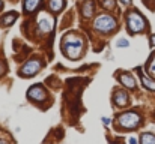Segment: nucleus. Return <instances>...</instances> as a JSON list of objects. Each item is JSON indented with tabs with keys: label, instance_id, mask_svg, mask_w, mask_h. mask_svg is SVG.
Returning a JSON list of instances; mask_svg holds the SVG:
<instances>
[{
	"label": "nucleus",
	"instance_id": "obj_14",
	"mask_svg": "<svg viewBox=\"0 0 155 144\" xmlns=\"http://www.w3.org/2000/svg\"><path fill=\"white\" fill-rule=\"evenodd\" d=\"M140 80H141V84H143L146 89L155 92V81H154V80H151L149 77H146V75H143V74H140Z\"/></svg>",
	"mask_w": 155,
	"mask_h": 144
},
{
	"label": "nucleus",
	"instance_id": "obj_10",
	"mask_svg": "<svg viewBox=\"0 0 155 144\" xmlns=\"http://www.w3.org/2000/svg\"><path fill=\"white\" fill-rule=\"evenodd\" d=\"M65 5H66V0H48V8H50L51 12H54V14L60 12L65 8Z\"/></svg>",
	"mask_w": 155,
	"mask_h": 144
},
{
	"label": "nucleus",
	"instance_id": "obj_11",
	"mask_svg": "<svg viewBox=\"0 0 155 144\" xmlns=\"http://www.w3.org/2000/svg\"><path fill=\"white\" fill-rule=\"evenodd\" d=\"M119 81H121L125 87H128V89H134V87H136V78H134L131 74H122V75L119 77Z\"/></svg>",
	"mask_w": 155,
	"mask_h": 144
},
{
	"label": "nucleus",
	"instance_id": "obj_20",
	"mask_svg": "<svg viewBox=\"0 0 155 144\" xmlns=\"http://www.w3.org/2000/svg\"><path fill=\"white\" fill-rule=\"evenodd\" d=\"M3 72H5V66H3V63L0 62V75H2Z\"/></svg>",
	"mask_w": 155,
	"mask_h": 144
},
{
	"label": "nucleus",
	"instance_id": "obj_6",
	"mask_svg": "<svg viewBox=\"0 0 155 144\" xmlns=\"http://www.w3.org/2000/svg\"><path fill=\"white\" fill-rule=\"evenodd\" d=\"M27 96H29V99H32L35 102H42V101H45L47 93H45V90H44L42 86H33V87L29 89Z\"/></svg>",
	"mask_w": 155,
	"mask_h": 144
},
{
	"label": "nucleus",
	"instance_id": "obj_16",
	"mask_svg": "<svg viewBox=\"0 0 155 144\" xmlns=\"http://www.w3.org/2000/svg\"><path fill=\"white\" fill-rule=\"evenodd\" d=\"M148 72L152 75V77H155V54L151 57V62H149V66H148Z\"/></svg>",
	"mask_w": 155,
	"mask_h": 144
},
{
	"label": "nucleus",
	"instance_id": "obj_8",
	"mask_svg": "<svg viewBox=\"0 0 155 144\" xmlns=\"http://www.w3.org/2000/svg\"><path fill=\"white\" fill-rule=\"evenodd\" d=\"M113 101H114V104H116L118 107H124V105H126V104H128V95H126V92H124V90L114 92Z\"/></svg>",
	"mask_w": 155,
	"mask_h": 144
},
{
	"label": "nucleus",
	"instance_id": "obj_17",
	"mask_svg": "<svg viewBox=\"0 0 155 144\" xmlns=\"http://www.w3.org/2000/svg\"><path fill=\"white\" fill-rule=\"evenodd\" d=\"M101 5L104 6L106 9H114L116 2H114V0H101Z\"/></svg>",
	"mask_w": 155,
	"mask_h": 144
},
{
	"label": "nucleus",
	"instance_id": "obj_24",
	"mask_svg": "<svg viewBox=\"0 0 155 144\" xmlns=\"http://www.w3.org/2000/svg\"><path fill=\"white\" fill-rule=\"evenodd\" d=\"M0 144H8L6 141H3V140H0Z\"/></svg>",
	"mask_w": 155,
	"mask_h": 144
},
{
	"label": "nucleus",
	"instance_id": "obj_4",
	"mask_svg": "<svg viewBox=\"0 0 155 144\" xmlns=\"http://www.w3.org/2000/svg\"><path fill=\"white\" fill-rule=\"evenodd\" d=\"M118 123L124 129H134L140 125V116L134 111H126L118 117Z\"/></svg>",
	"mask_w": 155,
	"mask_h": 144
},
{
	"label": "nucleus",
	"instance_id": "obj_3",
	"mask_svg": "<svg viewBox=\"0 0 155 144\" xmlns=\"http://www.w3.org/2000/svg\"><path fill=\"white\" fill-rule=\"evenodd\" d=\"M94 27H95V30H98L101 33H110L118 27V24H116L114 17H111V15H99L94 23Z\"/></svg>",
	"mask_w": 155,
	"mask_h": 144
},
{
	"label": "nucleus",
	"instance_id": "obj_2",
	"mask_svg": "<svg viewBox=\"0 0 155 144\" xmlns=\"http://www.w3.org/2000/svg\"><path fill=\"white\" fill-rule=\"evenodd\" d=\"M126 26H128V32L131 35L145 32L146 29V20L141 17L137 11H130L126 15Z\"/></svg>",
	"mask_w": 155,
	"mask_h": 144
},
{
	"label": "nucleus",
	"instance_id": "obj_15",
	"mask_svg": "<svg viewBox=\"0 0 155 144\" xmlns=\"http://www.w3.org/2000/svg\"><path fill=\"white\" fill-rule=\"evenodd\" d=\"M140 144H155V135L154 134H143L140 137Z\"/></svg>",
	"mask_w": 155,
	"mask_h": 144
},
{
	"label": "nucleus",
	"instance_id": "obj_21",
	"mask_svg": "<svg viewBox=\"0 0 155 144\" xmlns=\"http://www.w3.org/2000/svg\"><path fill=\"white\" fill-rule=\"evenodd\" d=\"M119 2H121L122 5H130V3H131V0H119Z\"/></svg>",
	"mask_w": 155,
	"mask_h": 144
},
{
	"label": "nucleus",
	"instance_id": "obj_7",
	"mask_svg": "<svg viewBox=\"0 0 155 144\" xmlns=\"http://www.w3.org/2000/svg\"><path fill=\"white\" fill-rule=\"evenodd\" d=\"M38 27H39V32L47 33L53 30V20H50L48 17H41V20L38 21Z\"/></svg>",
	"mask_w": 155,
	"mask_h": 144
},
{
	"label": "nucleus",
	"instance_id": "obj_9",
	"mask_svg": "<svg viewBox=\"0 0 155 144\" xmlns=\"http://www.w3.org/2000/svg\"><path fill=\"white\" fill-rule=\"evenodd\" d=\"M41 0H23V11L26 14H32V12L39 6Z\"/></svg>",
	"mask_w": 155,
	"mask_h": 144
},
{
	"label": "nucleus",
	"instance_id": "obj_19",
	"mask_svg": "<svg viewBox=\"0 0 155 144\" xmlns=\"http://www.w3.org/2000/svg\"><path fill=\"white\" fill-rule=\"evenodd\" d=\"M151 47H155V35L151 36Z\"/></svg>",
	"mask_w": 155,
	"mask_h": 144
},
{
	"label": "nucleus",
	"instance_id": "obj_18",
	"mask_svg": "<svg viewBox=\"0 0 155 144\" xmlns=\"http://www.w3.org/2000/svg\"><path fill=\"white\" fill-rule=\"evenodd\" d=\"M116 45H118V47H128V45H130V42H128L126 39H119V41L116 42Z\"/></svg>",
	"mask_w": 155,
	"mask_h": 144
},
{
	"label": "nucleus",
	"instance_id": "obj_22",
	"mask_svg": "<svg viewBox=\"0 0 155 144\" xmlns=\"http://www.w3.org/2000/svg\"><path fill=\"white\" fill-rule=\"evenodd\" d=\"M102 123H104V125H109V123H110V120L107 119V117H102Z\"/></svg>",
	"mask_w": 155,
	"mask_h": 144
},
{
	"label": "nucleus",
	"instance_id": "obj_12",
	"mask_svg": "<svg viewBox=\"0 0 155 144\" xmlns=\"http://www.w3.org/2000/svg\"><path fill=\"white\" fill-rule=\"evenodd\" d=\"M17 14L15 12H9V14L3 15L2 18H0V24H3V26H11V24H14V21L17 20Z\"/></svg>",
	"mask_w": 155,
	"mask_h": 144
},
{
	"label": "nucleus",
	"instance_id": "obj_25",
	"mask_svg": "<svg viewBox=\"0 0 155 144\" xmlns=\"http://www.w3.org/2000/svg\"><path fill=\"white\" fill-rule=\"evenodd\" d=\"M3 8V2H2V0H0V9H2Z\"/></svg>",
	"mask_w": 155,
	"mask_h": 144
},
{
	"label": "nucleus",
	"instance_id": "obj_1",
	"mask_svg": "<svg viewBox=\"0 0 155 144\" xmlns=\"http://www.w3.org/2000/svg\"><path fill=\"white\" fill-rule=\"evenodd\" d=\"M83 47H84V41L80 36L68 35L63 39V51L69 59H79L83 53Z\"/></svg>",
	"mask_w": 155,
	"mask_h": 144
},
{
	"label": "nucleus",
	"instance_id": "obj_23",
	"mask_svg": "<svg viewBox=\"0 0 155 144\" xmlns=\"http://www.w3.org/2000/svg\"><path fill=\"white\" fill-rule=\"evenodd\" d=\"M130 144H137V140L131 137V138H130Z\"/></svg>",
	"mask_w": 155,
	"mask_h": 144
},
{
	"label": "nucleus",
	"instance_id": "obj_5",
	"mask_svg": "<svg viewBox=\"0 0 155 144\" xmlns=\"http://www.w3.org/2000/svg\"><path fill=\"white\" fill-rule=\"evenodd\" d=\"M41 66H42V65H41V62L39 60H36V59H32V60H29L27 63H26L24 65V66L21 68V75L23 77H33V75H36L38 74V71H39L41 69Z\"/></svg>",
	"mask_w": 155,
	"mask_h": 144
},
{
	"label": "nucleus",
	"instance_id": "obj_13",
	"mask_svg": "<svg viewBox=\"0 0 155 144\" xmlns=\"http://www.w3.org/2000/svg\"><path fill=\"white\" fill-rule=\"evenodd\" d=\"M81 11H83V15H84L86 18L92 17V14H94V3L90 2V0H86V2L83 3V8H81Z\"/></svg>",
	"mask_w": 155,
	"mask_h": 144
}]
</instances>
